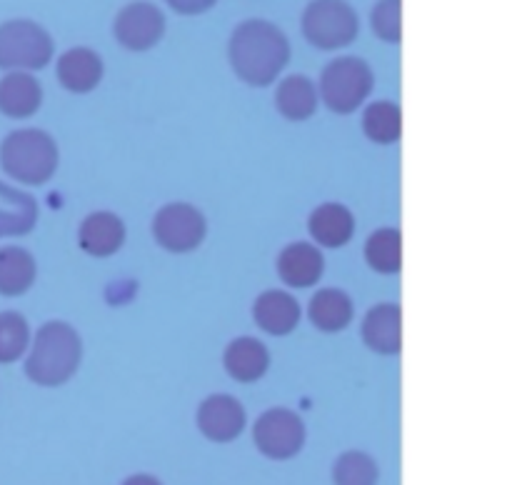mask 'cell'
Segmentation results:
<instances>
[{
	"instance_id": "6da1fadb",
	"label": "cell",
	"mask_w": 512,
	"mask_h": 485,
	"mask_svg": "<svg viewBox=\"0 0 512 485\" xmlns=\"http://www.w3.org/2000/svg\"><path fill=\"white\" fill-rule=\"evenodd\" d=\"M228 58L243 83L265 88L288 65L290 43L278 25L258 18L245 20L230 35Z\"/></svg>"
},
{
	"instance_id": "7a4b0ae2",
	"label": "cell",
	"mask_w": 512,
	"mask_h": 485,
	"mask_svg": "<svg viewBox=\"0 0 512 485\" xmlns=\"http://www.w3.org/2000/svg\"><path fill=\"white\" fill-rule=\"evenodd\" d=\"M80 360H83V343L78 330L63 320H50L35 333L25 358V375L43 388H58L78 373Z\"/></svg>"
},
{
	"instance_id": "3957f363",
	"label": "cell",
	"mask_w": 512,
	"mask_h": 485,
	"mask_svg": "<svg viewBox=\"0 0 512 485\" xmlns=\"http://www.w3.org/2000/svg\"><path fill=\"white\" fill-rule=\"evenodd\" d=\"M58 145L45 130H15L0 143V168L25 185H43L58 170Z\"/></svg>"
},
{
	"instance_id": "277c9868",
	"label": "cell",
	"mask_w": 512,
	"mask_h": 485,
	"mask_svg": "<svg viewBox=\"0 0 512 485\" xmlns=\"http://www.w3.org/2000/svg\"><path fill=\"white\" fill-rule=\"evenodd\" d=\"M375 75L365 60L345 55L333 60L320 78V98L333 113L348 115L358 110L373 93Z\"/></svg>"
},
{
	"instance_id": "5b68a950",
	"label": "cell",
	"mask_w": 512,
	"mask_h": 485,
	"mask_svg": "<svg viewBox=\"0 0 512 485\" xmlns=\"http://www.w3.org/2000/svg\"><path fill=\"white\" fill-rule=\"evenodd\" d=\"M53 60V38L33 20L0 25V70H43Z\"/></svg>"
},
{
	"instance_id": "8992f818",
	"label": "cell",
	"mask_w": 512,
	"mask_h": 485,
	"mask_svg": "<svg viewBox=\"0 0 512 485\" xmlns=\"http://www.w3.org/2000/svg\"><path fill=\"white\" fill-rule=\"evenodd\" d=\"M360 20L348 0H313L303 13V35L320 50H338L358 38Z\"/></svg>"
},
{
	"instance_id": "52a82bcc",
	"label": "cell",
	"mask_w": 512,
	"mask_h": 485,
	"mask_svg": "<svg viewBox=\"0 0 512 485\" xmlns=\"http://www.w3.org/2000/svg\"><path fill=\"white\" fill-rule=\"evenodd\" d=\"M208 235V220L195 205L170 203L158 210L153 220V238L168 253H193Z\"/></svg>"
},
{
	"instance_id": "ba28073f",
	"label": "cell",
	"mask_w": 512,
	"mask_h": 485,
	"mask_svg": "<svg viewBox=\"0 0 512 485\" xmlns=\"http://www.w3.org/2000/svg\"><path fill=\"white\" fill-rule=\"evenodd\" d=\"M253 440L260 453L270 460H290L303 450L305 423L285 408H273L258 418Z\"/></svg>"
},
{
	"instance_id": "9c48e42d",
	"label": "cell",
	"mask_w": 512,
	"mask_h": 485,
	"mask_svg": "<svg viewBox=\"0 0 512 485\" xmlns=\"http://www.w3.org/2000/svg\"><path fill=\"white\" fill-rule=\"evenodd\" d=\"M113 35L123 48L133 50V53H145L163 40V10L155 8L153 3H145V0H135L115 15Z\"/></svg>"
},
{
	"instance_id": "30bf717a",
	"label": "cell",
	"mask_w": 512,
	"mask_h": 485,
	"mask_svg": "<svg viewBox=\"0 0 512 485\" xmlns=\"http://www.w3.org/2000/svg\"><path fill=\"white\" fill-rule=\"evenodd\" d=\"M198 428L213 443H230L245 428V408L230 395H210L198 408Z\"/></svg>"
},
{
	"instance_id": "8fae6325",
	"label": "cell",
	"mask_w": 512,
	"mask_h": 485,
	"mask_svg": "<svg viewBox=\"0 0 512 485\" xmlns=\"http://www.w3.org/2000/svg\"><path fill=\"white\" fill-rule=\"evenodd\" d=\"M363 340L378 355H398L403 348V313L400 305L380 303L363 320Z\"/></svg>"
},
{
	"instance_id": "7c38bea8",
	"label": "cell",
	"mask_w": 512,
	"mask_h": 485,
	"mask_svg": "<svg viewBox=\"0 0 512 485\" xmlns=\"http://www.w3.org/2000/svg\"><path fill=\"white\" fill-rule=\"evenodd\" d=\"M40 105H43V88L28 70H10L0 78V113L5 118H30L38 113Z\"/></svg>"
},
{
	"instance_id": "4fadbf2b",
	"label": "cell",
	"mask_w": 512,
	"mask_h": 485,
	"mask_svg": "<svg viewBox=\"0 0 512 485\" xmlns=\"http://www.w3.org/2000/svg\"><path fill=\"white\" fill-rule=\"evenodd\" d=\"M278 273L280 280L290 288H313L325 273V258L313 243H300L288 245L278 258Z\"/></svg>"
},
{
	"instance_id": "5bb4252c",
	"label": "cell",
	"mask_w": 512,
	"mask_h": 485,
	"mask_svg": "<svg viewBox=\"0 0 512 485\" xmlns=\"http://www.w3.org/2000/svg\"><path fill=\"white\" fill-rule=\"evenodd\" d=\"M105 75V65L98 53L90 48H70L58 58V80L65 90L75 95H85L100 85Z\"/></svg>"
},
{
	"instance_id": "9a60e30c",
	"label": "cell",
	"mask_w": 512,
	"mask_h": 485,
	"mask_svg": "<svg viewBox=\"0 0 512 485\" xmlns=\"http://www.w3.org/2000/svg\"><path fill=\"white\" fill-rule=\"evenodd\" d=\"M80 248L95 258L118 253L125 243V223L115 213H90L78 230Z\"/></svg>"
},
{
	"instance_id": "2e32d148",
	"label": "cell",
	"mask_w": 512,
	"mask_h": 485,
	"mask_svg": "<svg viewBox=\"0 0 512 485\" xmlns=\"http://www.w3.org/2000/svg\"><path fill=\"white\" fill-rule=\"evenodd\" d=\"M253 320L268 335H288L300 323V303L285 290H268L253 305Z\"/></svg>"
},
{
	"instance_id": "e0dca14e",
	"label": "cell",
	"mask_w": 512,
	"mask_h": 485,
	"mask_svg": "<svg viewBox=\"0 0 512 485\" xmlns=\"http://www.w3.org/2000/svg\"><path fill=\"white\" fill-rule=\"evenodd\" d=\"M308 230L323 248H343L355 233V218L345 205L323 203L310 215Z\"/></svg>"
},
{
	"instance_id": "ac0fdd59",
	"label": "cell",
	"mask_w": 512,
	"mask_h": 485,
	"mask_svg": "<svg viewBox=\"0 0 512 485\" xmlns=\"http://www.w3.org/2000/svg\"><path fill=\"white\" fill-rule=\"evenodd\" d=\"M225 370L238 383H255L270 368V353L260 340L238 338L225 350Z\"/></svg>"
},
{
	"instance_id": "d6986e66",
	"label": "cell",
	"mask_w": 512,
	"mask_h": 485,
	"mask_svg": "<svg viewBox=\"0 0 512 485\" xmlns=\"http://www.w3.org/2000/svg\"><path fill=\"white\" fill-rule=\"evenodd\" d=\"M38 223V203L28 193L0 183V238L28 235Z\"/></svg>"
},
{
	"instance_id": "ffe728a7",
	"label": "cell",
	"mask_w": 512,
	"mask_h": 485,
	"mask_svg": "<svg viewBox=\"0 0 512 485\" xmlns=\"http://www.w3.org/2000/svg\"><path fill=\"white\" fill-rule=\"evenodd\" d=\"M38 265L25 248H0V295L3 298H18L35 285Z\"/></svg>"
},
{
	"instance_id": "44dd1931",
	"label": "cell",
	"mask_w": 512,
	"mask_h": 485,
	"mask_svg": "<svg viewBox=\"0 0 512 485\" xmlns=\"http://www.w3.org/2000/svg\"><path fill=\"white\" fill-rule=\"evenodd\" d=\"M318 100L320 90L305 75H288L275 93V105H278L280 115L295 120V123L313 118L315 110H318Z\"/></svg>"
},
{
	"instance_id": "7402d4cb",
	"label": "cell",
	"mask_w": 512,
	"mask_h": 485,
	"mask_svg": "<svg viewBox=\"0 0 512 485\" xmlns=\"http://www.w3.org/2000/svg\"><path fill=\"white\" fill-rule=\"evenodd\" d=\"M310 323L323 333H340L353 323V300L348 293L335 288H325L310 300Z\"/></svg>"
},
{
	"instance_id": "603a6c76",
	"label": "cell",
	"mask_w": 512,
	"mask_h": 485,
	"mask_svg": "<svg viewBox=\"0 0 512 485\" xmlns=\"http://www.w3.org/2000/svg\"><path fill=\"white\" fill-rule=\"evenodd\" d=\"M368 265L380 275H398L403 268V238L400 230L383 228L373 233L365 243Z\"/></svg>"
},
{
	"instance_id": "cb8c5ba5",
	"label": "cell",
	"mask_w": 512,
	"mask_h": 485,
	"mask_svg": "<svg viewBox=\"0 0 512 485\" xmlns=\"http://www.w3.org/2000/svg\"><path fill=\"white\" fill-rule=\"evenodd\" d=\"M363 130L373 143H398L400 133H403V113H400V105L390 103V100H378V103L370 105L363 115Z\"/></svg>"
},
{
	"instance_id": "d4e9b609",
	"label": "cell",
	"mask_w": 512,
	"mask_h": 485,
	"mask_svg": "<svg viewBox=\"0 0 512 485\" xmlns=\"http://www.w3.org/2000/svg\"><path fill=\"white\" fill-rule=\"evenodd\" d=\"M30 325L20 313H0V365L15 363L28 353Z\"/></svg>"
},
{
	"instance_id": "484cf974",
	"label": "cell",
	"mask_w": 512,
	"mask_h": 485,
	"mask_svg": "<svg viewBox=\"0 0 512 485\" xmlns=\"http://www.w3.org/2000/svg\"><path fill=\"white\" fill-rule=\"evenodd\" d=\"M333 480L335 483L345 485L375 483V480H378V465H375L373 458L365 453H345L343 458L335 463Z\"/></svg>"
},
{
	"instance_id": "4316f807",
	"label": "cell",
	"mask_w": 512,
	"mask_h": 485,
	"mask_svg": "<svg viewBox=\"0 0 512 485\" xmlns=\"http://www.w3.org/2000/svg\"><path fill=\"white\" fill-rule=\"evenodd\" d=\"M370 23L378 38L385 43H400L403 40V0H380L373 8Z\"/></svg>"
},
{
	"instance_id": "83f0119b",
	"label": "cell",
	"mask_w": 512,
	"mask_h": 485,
	"mask_svg": "<svg viewBox=\"0 0 512 485\" xmlns=\"http://www.w3.org/2000/svg\"><path fill=\"white\" fill-rule=\"evenodd\" d=\"M165 3L180 15H203L208 13L218 0H165Z\"/></svg>"
}]
</instances>
